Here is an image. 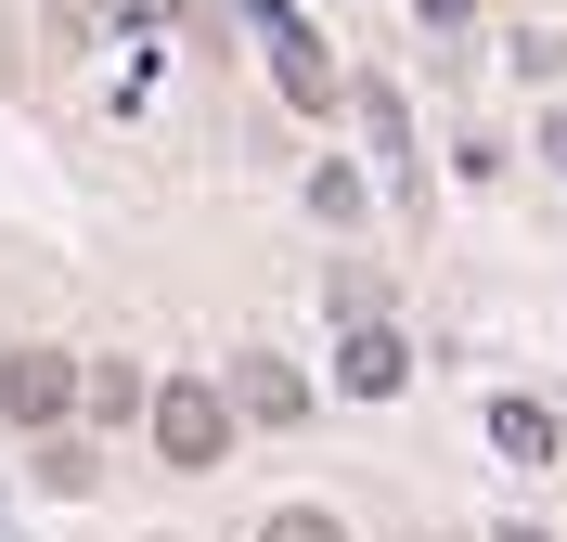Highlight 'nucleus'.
<instances>
[{
  "mask_svg": "<svg viewBox=\"0 0 567 542\" xmlns=\"http://www.w3.org/2000/svg\"><path fill=\"white\" fill-rule=\"evenodd\" d=\"M155 452H168L181 478H207L219 452H233V388H207V375H181V388H155Z\"/></svg>",
  "mask_w": 567,
  "mask_h": 542,
  "instance_id": "1",
  "label": "nucleus"
},
{
  "mask_svg": "<svg viewBox=\"0 0 567 542\" xmlns=\"http://www.w3.org/2000/svg\"><path fill=\"white\" fill-rule=\"evenodd\" d=\"M65 400H78L65 349H0V413H13V427H65Z\"/></svg>",
  "mask_w": 567,
  "mask_h": 542,
  "instance_id": "2",
  "label": "nucleus"
},
{
  "mask_svg": "<svg viewBox=\"0 0 567 542\" xmlns=\"http://www.w3.org/2000/svg\"><path fill=\"white\" fill-rule=\"evenodd\" d=\"M271 78H284V104H297V116H336V65H322V39H310V27H284V39H271Z\"/></svg>",
  "mask_w": 567,
  "mask_h": 542,
  "instance_id": "3",
  "label": "nucleus"
},
{
  "mask_svg": "<svg viewBox=\"0 0 567 542\" xmlns=\"http://www.w3.org/2000/svg\"><path fill=\"white\" fill-rule=\"evenodd\" d=\"M233 400H246L258 427H297V413H310V388H297L271 349H233Z\"/></svg>",
  "mask_w": 567,
  "mask_h": 542,
  "instance_id": "4",
  "label": "nucleus"
},
{
  "mask_svg": "<svg viewBox=\"0 0 567 542\" xmlns=\"http://www.w3.org/2000/svg\"><path fill=\"white\" fill-rule=\"evenodd\" d=\"M336 375H349L361 400H400V375H413V349H400L388 324H349V349H336Z\"/></svg>",
  "mask_w": 567,
  "mask_h": 542,
  "instance_id": "5",
  "label": "nucleus"
},
{
  "mask_svg": "<svg viewBox=\"0 0 567 542\" xmlns=\"http://www.w3.org/2000/svg\"><path fill=\"white\" fill-rule=\"evenodd\" d=\"M491 452L503 466H555V413L542 400H491Z\"/></svg>",
  "mask_w": 567,
  "mask_h": 542,
  "instance_id": "6",
  "label": "nucleus"
},
{
  "mask_svg": "<svg viewBox=\"0 0 567 542\" xmlns=\"http://www.w3.org/2000/svg\"><path fill=\"white\" fill-rule=\"evenodd\" d=\"M78 400H91V413H116V427H130V413H155V388H142L130 361H91V375H78Z\"/></svg>",
  "mask_w": 567,
  "mask_h": 542,
  "instance_id": "7",
  "label": "nucleus"
},
{
  "mask_svg": "<svg viewBox=\"0 0 567 542\" xmlns=\"http://www.w3.org/2000/svg\"><path fill=\"white\" fill-rule=\"evenodd\" d=\"M39 478H52V491H91V439L52 427V439H39Z\"/></svg>",
  "mask_w": 567,
  "mask_h": 542,
  "instance_id": "8",
  "label": "nucleus"
},
{
  "mask_svg": "<svg viewBox=\"0 0 567 542\" xmlns=\"http://www.w3.org/2000/svg\"><path fill=\"white\" fill-rule=\"evenodd\" d=\"M258 542H349V530H336V517H322V504H284V517H271V530H258Z\"/></svg>",
  "mask_w": 567,
  "mask_h": 542,
  "instance_id": "9",
  "label": "nucleus"
},
{
  "mask_svg": "<svg viewBox=\"0 0 567 542\" xmlns=\"http://www.w3.org/2000/svg\"><path fill=\"white\" fill-rule=\"evenodd\" d=\"M413 13H425V27H464V13H477V0H413Z\"/></svg>",
  "mask_w": 567,
  "mask_h": 542,
  "instance_id": "10",
  "label": "nucleus"
},
{
  "mask_svg": "<svg viewBox=\"0 0 567 542\" xmlns=\"http://www.w3.org/2000/svg\"><path fill=\"white\" fill-rule=\"evenodd\" d=\"M116 13H130V27H168V13H181V0H116Z\"/></svg>",
  "mask_w": 567,
  "mask_h": 542,
  "instance_id": "11",
  "label": "nucleus"
},
{
  "mask_svg": "<svg viewBox=\"0 0 567 542\" xmlns=\"http://www.w3.org/2000/svg\"><path fill=\"white\" fill-rule=\"evenodd\" d=\"M542 143H555V168H567V116H542Z\"/></svg>",
  "mask_w": 567,
  "mask_h": 542,
  "instance_id": "12",
  "label": "nucleus"
},
{
  "mask_svg": "<svg viewBox=\"0 0 567 542\" xmlns=\"http://www.w3.org/2000/svg\"><path fill=\"white\" fill-rule=\"evenodd\" d=\"M491 542H542V530H491Z\"/></svg>",
  "mask_w": 567,
  "mask_h": 542,
  "instance_id": "13",
  "label": "nucleus"
}]
</instances>
